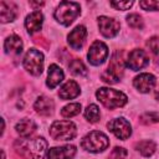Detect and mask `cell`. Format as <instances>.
Returning <instances> with one entry per match:
<instances>
[{"instance_id":"16","label":"cell","mask_w":159,"mask_h":159,"mask_svg":"<svg viewBox=\"0 0 159 159\" xmlns=\"http://www.w3.org/2000/svg\"><path fill=\"white\" fill-rule=\"evenodd\" d=\"M34 108L41 116H50L52 113L53 108H55V104H53V101L51 98L41 96L36 99V102L34 104Z\"/></svg>"},{"instance_id":"22","label":"cell","mask_w":159,"mask_h":159,"mask_svg":"<svg viewBox=\"0 0 159 159\" xmlns=\"http://www.w3.org/2000/svg\"><path fill=\"white\" fill-rule=\"evenodd\" d=\"M135 148L143 157H150V155L154 154V152L157 149V145L152 140H142V142L135 144Z\"/></svg>"},{"instance_id":"3","label":"cell","mask_w":159,"mask_h":159,"mask_svg":"<svg viewBox=\"0 0 159 159\" xmlns=\"http://www.w3.org/2000/svg\"><path fill=\"white\" fill-rule=\"evenodd\" d=\"M80 12H81L80 4L73 2V1H62L56 7L53 15H55V19L60 24H62L65 26H68L80 15Z\"/></svg>"},{"instance_id":"17","label":"cell","mask_w":159,"mask_h":159,"mask_svg":"<svg viewBox=\"0 0 159 159\" xmlns=\"http://www.w3.org/2000/svg\"><path fill=\"white\" fill-rule=\"evenodd\" d=\"M16 5L10 1H1L0 2V19L1 22H9L15 20L16 17Z\"/></svg>"},{"instance_id":"15","label":"cell","mask_w":159,"mask_h":159,"mask_svg":"<svg viewBox=\"0 0 159 159\" xmlns=\"http://www.w3.org/2000/svg\"><path fill=\"white\" fill-rule=\"evenodd\" d=\"M42 21H43V16L40 11H34L31 12L30 15L26 16V20H25V26L27 29V31L30 34H34V32H37L41 30V26H42Z\"/></svg>"},{"instance_id":"12","label":"cell","mask_w":159,"mask_h":159,"mask_svg":"<svg viewBox=\"0 0 159 159\" xmlns=\"http://www.w3.org/2000/svg\"><path fill=\"white\" fill-rule=\"evenodd\" d=\"M86 36H87V30L83 25H78L76 26L67 36V41H68V45L73 48V50H80L83 43H84V40H86Z\"/></svg>"},{"instance_id":"18","label":"cell","mask_w":159,"mask_h":159,"mask_svg":"<svg viewBox=\"0 0 159 159\" xmlns=\"http://www.w3.org/2000/svg\"><path fill=\"white\" fill-rule=\"evenodd\" d=\"M80 94V86L75 81H67L58 91V96L62 99H72Z\"/></svg>"},{"instance_id":"31","label":"cell","mask_w":159,"mask_h":159,"mask_svg":"<svg viewBox=\"0 0 159 159\" xmlns=\"http://www.w3.org/2000/svg\"><path fill=\"white\" fill-rule=\"evenodd\" d=\"M109 4L117 10H128L133 5V1H111Z\"/></svg>"},{"instance_id":"7","label":"cell","mask_w":159,"mask_h":159,"mask_svg":"<svg viewBox=\"0 0 159 159\" xmlns=\"http://www.w3.org/2000/svg\"><path fill=\"white\" fill-rule=\"evenodd\" d=\"M24 67L34 76L41 75L43 70V55L36 48H30L24 57Z\"/></svg>"},{"instance_id":"13","label":"cell","mask_w":159,"mask_h":159,"mask_svg":"<svg viewBox=\"0 0 159 159\" xmlns=\"http://www.w3.org/2000/svg\"><path fill=\"white\" fill-rule=\"evenodd\" d=\"M133 84L139 92L148 93L155 86V77L150 73H140L139 76L134 78Z\"/></svg>"},{"instance_id":"23","label":"cell","mask_w":159,"mask_h":159,"mask_svg":"<svg viewBox=\"0 0 159 159\" xmlns=\"http://www.w3.org/2000/svg\"><path fill=\"white\" fill-rule=\"evenodd\" d=\"M70 70H71V72H72L73 75H76V76H86V75H87V68H86V66H84L83 62H82L81 60H78V58H75V60L71 61V63H70Z\"/></svg>"},{"instance_id":"1","label":"cell","mask_w":159,"mask_h":159,"mask_svg":"<svg viewBox=\"0 0 159 159\" xmlns=\"http://www.w3.org/2000/svg\"><path fill=\"white\" fill-rule=\"evenodd\" d=\"M47 142L43 138H35L30 140H16L15 149L25 159H42Z\"/></svg>"},{"instance_id":"19","label":"cell","mask_w":159,"mask_h":159,"mask_svg":"<svg viewBox=\"0 0 159 159\" xmlns=\"http://www.w3.org/2000/svg\"><path fill=\"white\" fill-rule=\"evenodd\" d=\"M62 80H63V71L57 65H51L48 67V76L46 84L50 88H55Z\"/></svg>"},{"instance_id":"10","label":"cell","mask_w":159,"mask_h":159,"mask_svg":"<svg viewBox=\"0 0 159 159\" xmlns=\"http://www.w3.org/2000/svg\"><path fill=\"white\" fill-rule=\"evenodd\" d=\"M148 63H149V58H148L145 51H143V50H140V48L133 50V51L128 55V58H127V67H129V68L133 70V71H138V70L145 67Z\"/></svg>"},{"instance_id":"4","label":"cell","mask_w":159,"mask_h":159,"mask_svg":"<svg viewBox=\"0 0 159 159\" xmlns=\"http://www.w3.org/2000/svg\"><path fill=\"white\" fill-rule=\"evenodd\" d=\"M81 145L83 149H86L87 152L91 153H99L103 152L104 149L108 148L109 145V140L108 137L98 130H93L91 133H88L81 142Z\"/></svg>"},{"instance_id":"33","label":"cell","mask_w":159,"mask_h":159,"mask_svg":"<svg viewBox=\"0 0 159 159\" xmlns=\"http://www.w3.org/2000/svg\"><path fill=\"white\" fill-rule=\"evenodd\" d=\"M155 99H158V101H159V87L155 89Z\"/></svg>"},{"instance_id":"8","label":"cell","mask_w":159,"mask_h":159,"mask_svg":"<svg viewBox=\"0 0 159 159\" xmlns=\"http://www.w3.org/2000/svg\"><path fill=\"white\" fill-rule=\"evenodd\" d=\"M107 127H108V129H109L117 138H119V139H122V140H125V139L129 138L130 134H132L130 123H129L125 118H123V117L112 119L111 122H108Z\"/></svg>"},{"instance_id":"26","label":"cell","mask_w":159,"mask_h":159,"mask_svg":"<svg viewBox=\"0 0 159 159\" xmlns=\"http://www.w3.org/2000/svg\"><path fill=\"white\" fill-rule=\"evenodd\" d=\"M140 123L143 124H154L159 122V114L155 112H147L140 116Z\"/></svg>"},{"instance_id":"25","label":"cell","mask_w":159,"mask_h":159,"mask_svg":"<svg viewBox=\"0 0 159 159\" xmlns=\"http://www.w3.org/2000/svg\"><path fill=\"white\" fill-rule=\"evenodd\" d=\"M84 117L91 123L98 122L99 120V108L96 104H89L84 111Z\"/></svg>"},{"instance_id":"6","label":"cell","mask_w":159,"mask_h":159,"mask_svg":"<svg viewBox=\"0 0 159 159\" xmlns=\"http://www.w3.org/2000/svg\"><path fill=\"white\" fill-rule=\"evenodd\" d=\"M77 129L73 122L57 120L53 122L50 128V135L55 140H71L76 137Z\"/></svg>"},{"instance_id":"24","label":"cell","mask_w":159,"mask_h":159,"mask_svg":"<svg viewBox=\"0 0 159 159\" xmlns=\"http://www.w3.org/2000/svg\"><path fill=\"white\" fill-rule=\"evenodd\" d=\"M80 112H81V104L80 103H70L61 109V116L65 118H71L73 116H77Z\"/></svg>"},{"instance_id":"32","label":"cell","mask_w":159,"mask_h":159,"mask_svg":"<svg viewBox=\"0 0 159 159\" xmlns=\"http://www.w3.org/2000/svg\"><path fill=\"white\" fill-rule=\"evenodd\" d=\"M30 5H32V6H42L43 5V2H30Z\"/></svg>"},{"instance_id":"11","label":"cell","mask_w":159,"mask_h":159,"mask_svg":"<svg viewBox=\"0 0 159 159\" xmlns=\"http://www.w3.org/2000/svg\"><path fill=\"white\" fill-rule=\"evenodd\" d=\"M98 27H99V31L103 36L114 37L118 34L120 25L114 19H111L107 16H101V17H98Z\"/></svg>"},{"instance_id":"5","label":"cell","mask_w":159,"mask_h":159,"mask_svg":"<svg viewBox=\"0 0 159 159\" xmlns=\"http://www.w3.org/2000/svg\"><path fill=\"white\" fill-rule=\"evenodd\" d=\"M124 70V61L122 58V52H116L109 62L108 68L101 75V78L106 83H117L122 77Z\"/></svg>"},{"instance_id":"28","label":"cell","mask_w":159,"mask_h":159,"mask_svg":"<svg viewBox=\"0 0 159 159\" xmlns=\"http://www.w3.org/2000/svg\"><path fill=\"white\" fill-rule=\"evenodd\" d=\"M127 22L133 29H142L143 27L142 16H139L138 14H130V15H128L127 16Z\"/></svg>"},{"instance_id":"29","label":"cell","mask_w":159,"mask_h":159,"mask_svg":"<svg viewBox=\"0 0 159 159\" xmlns=\"http://www.w3.org/2000/svg\"><path fill=\"white\" fill-rule=\"evenodd\" d=\"M139 6L143 10H159V0H143L139 2Z\"/></svg>"},{"instance_id":"9","label":"cell","mask_w":159,"mask_h":159,"mask_svg":"<svg viewBox=\"0 0 159 159\" xmlns=\"http://www.w3.org/2000/svg\"><path fill=\"white\" fill-rule=\"evenodd\" d=\"M107 56H108V48L102 41H94L89 47V51L87 55L89 63L94 66L102 65L107 60Z\"/></svg>"},{"instance_id":"20","label":"cell","mask_w":159,"mask_h":159,"mask_svg":"<svg viewBox=\"0 0 159 159\" xmlns=\"http://www.w3.org/2000/svg\"><path fill=\"white\" fill-rule=\"evenodd\" d=\"M4 48L7 53H15V55H19L21 53L22 51V41L19 36L16 35H11L9 36L5 42H4Z\"/></svg>"},{"instance_id":"21","label":"cell","mask_w":159,"mask_h":159,"mask_svg":"<svg viewBox=\"0 0 159 159\" xmlns=\"http://www.w3.org/2000/svg\"><path fill=\"white\" fill-rule=\"evenodd\" d=\"M36 130V124L32 119H29V118H24L22 120H20L17 124H16V132L21 135V137H29Z\"/></svg>"},{"instance_id":"2","label":"cell","mask_w":159,"mask_h":159,"mask_svg":"<svg viewBox=\"0 0 159 159\" xmlns=\"http://www.w3.org/2000/svg\"><path fill=\"white\" fill-rule=\"evenodd\" d=\"M96 97L108 109H114V108H118V107H123L127 103V99H128L127 96L123 92L113 89V88H107V87L99 88L96 92Z\"/></svg>"},{"instance_id":"14","label":"cell","mask_w":159,"mask_h":159,"mask_svg":"<svg viewBox=\"0 0 159 159\" xmlns=\"http://www.w3.org/2000/svg\"><path fill=\"white\" fill-rule=\"evenodd\" d=\"M76 154V147L63 145L51 148L47 153V159H72Z\"/></svg>"},{"instance_id":"27","label":"cell","mask_w":159,"mask_h":159,"mask_svg":"<svg viewBox=\"0 0 159 159\" xmlns=\"http://www.w3.org/2000/svg\"><path fill=\"white\" fill-rule=\"evenodd\" d=\"M148 48L150 50L153 57L155 58V61H159V39L158 37H152L148 42H147Z\"/></svg>"},{"instance_id":"30","label":"cell","mask_w":159,"mask_h":159,"mask_svg":"<svg viewBox=\"0 0 159 159\" xmlns=\"http://www.w3.org/2000/svg\"><path fill=\"white\" fill-rule=\"evenodd\" d=\"M128 155V152L122 148V147H116L111 154H109V159H125V157Z\"/></svg>"}]
</instances>
